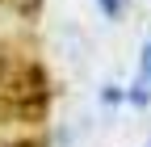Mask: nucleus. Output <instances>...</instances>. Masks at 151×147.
<instances>
[{
    "instance_id": "obj_1",
    "label": "nucleus",
    "mask_w": 151,
    "mask_h": 147,
    "mask_svg": "<svg viewBox=\"0 0 151 147\" xmlns=\"http://www.w3.org/2000/svg\"><path fill=\"white\" fill-rule=\"evenodd\" d=\"M105 9H109V13H113V9H118V0H105Z\"/></svg>"
},
{
    "instance_id": "obj_2",
    "label": "nucleus",
    "mask_w": 151,
    "mask_h": 147,
    "mask_svg": "<svg viewBox=\"0 0 151 147\" xmlns=\"http://www.w3.org/2000/svg\"><path fill=\"white\" fill-rule=\"evenodd\" d=\"M147 71H151V50H147Z\"/></svg>"
}]
</instances>
